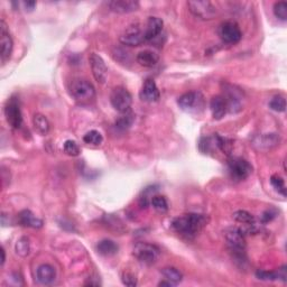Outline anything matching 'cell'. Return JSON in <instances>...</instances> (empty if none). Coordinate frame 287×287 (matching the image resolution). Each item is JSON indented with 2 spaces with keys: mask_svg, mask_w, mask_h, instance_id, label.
Masks as SVG:
<instances>
[{
  "mask_svg": "<svg viewBox=\"0 0 287 287\" xmlns=\"http://www.w3.org/2000/svg\"><path fill=\"white\" fill-rule=\"evenodd\" d=\"M214 140H215V145L219 147L220 151L225 153V154L227 155L230 154L231 150H232V140H230L226 137H221L219 135L214 137Z\"/></svg>",
  "mask_w": 287,
  "mask_h": 287,
  "instance_id": "27",
  "label": "cell"
},
{
  "mask_svg": "<svg viewBox=\"0 0 287 287\" xmlns=\"http://www.w3.org/2000/svg\"><path fill=\"white\" fill-rule=\"evenodd\" d=\"M203 96L201 95L200 92L196 91L184 93V95L181 96L177 100V103L181 109L188 111V113L199 110L200 108L203 107Z\"/></svg>",
  "mask_w": 287,
  "mask_h": 287,
  "instance_id": "9",
  "label": "cell"
},
{
  "mask_svg": "<svg viewBox=\"0 0 287 287\" xmlns=\"http://www.w3.org/2000/svg\"><path fill=\"white\" fill-rule=\"evenodd\" d=\"M89 62H90L91 71L96 81L100 84H103L108 77V68L103 58L99 54L91 53L89 57Z\"/></svg>",
  "mask_w": 287,
  "mask_h": 287,
  "instance_id": "11",
  "label": "cell"
},
{
  "mask_svg": "<svg viewBox=\"0 0 287 287\" xmlns=\"http://www.w3.org/2000/svg\"><path fill=\"white\" fill-rule=\"evenodd\" d=\"M99 253H101L103 256H113L118 252V245L115 241L109 239H103L101 240L96 246Z\"/></svg>",
  "mask_w": 287,
  "mask_h": 287,
  "instance_id": "22",
  "label": "cell"
},
{
  "mask_svg": "<svg viewBox=\"0 0 287 287\" xmlns=\"http://www.w3.org/2000/svg\"><path fill=\"white\" fill-rule=\"evenodd\" d=\"M24 6L26 7V10H33L36 6V1H25Z\"/></svg>",
  "mask_w": 287,
  "mask_h": 287,
  "instance_id": "38",
  "label": "cell"
},
{
  "mask_svg": "<svg viewBox=\"0 0 287 287\" xmlns=\"http://www.w3.org/2000/svg\"><path fill=\"white\" fill-rule=\"evenodd\" d=\"M277 275H278V279H282V281L284 283L287 281V266L286 265L282 266L281 268H278Z\"/></svg>",
  "mask_w": 287,
  "mask_h": 287,
  "instance_id": "37",
  "label": "cell"
},
{
  "mask_svg": "<svg viewBox=\"0 0 287 287\" xmlns=\"http://www.w3.org/2000/svg\"><path fill=\"white\" fill-rule=\"evenodd\" d=\"M70 93L74 100L84 103L95 98L96 89L88 80L74 79L70 83Z\"/></svg>",
  "mask_w": 287,
  "mask_h": 287,
  "instance_id": "3",
  "label": "cell"
},
{
  "mask_svg": "<svg viewBox=\"0 0 287 287\" xmlns=\"http://www.w3.org/2000/svg\"><path fill=\"white\" fill-rule=\"evenodd\" d=\"M158 286H169V287H172V286H175L173 283H171L170 281H167V279H165V281H162L161 283H159Z\"/></svg>",
  "mask_w": 287,
  "mask_h": 287,
  "instance_id": "39",
  "label": "cell"
},
{
  "mask_svg": "<svg viewBox=\"0 0 287 287\" xmlns=\"http://www.w3.org/2000/svg\"><path fill=\"white\" fill-rule=\"evenodd\" d=\"M256 277L258 279H260V281L271 282V281H277L278 275H277V270H276V271H268V270L259 269V270L256 271Z\"/></svg>",
  "mask_w": 287,
  "mask_h": 287,
  "instance_id": "34",
  "label": "cell"
},
{
  "mask_svg": "<svg viewBox=\"0 0 287 287\" xmlns=\"http://www.w3.org/2000/svg\"><path fill=\"white\" fill-rule=\"evenodd\" d=\"M110 102L115 110L120 114L130 111L133 103V96L127 89L122 87L115 88L110 95Z\"/></svg>",
  "mask_w": 287,
  "mask_h": 287,
  "instance_id": "5",
  "label": "cell"
},
{
  "mask_svg": "<svg viewBox=\"0 0 287 287\" xmlns=\"http://www.w3.org/2000/svg\"><path fill=\"white\" fill-rule=\"evenodd\" d=\"M6 262V253L3 249H1V266H3V264Z\"/></svg>",
  "mask_w": 287,
  "mask_h": 287,
  "instance_id": "40",
  "label": "cell"
},
{
  "mask_svg": "<svg viewBox=\"0 0 287 287\" xmlns=\"http://www.w3.org/2000/svg\"><path fill=\"white\" fill-rule=\"evenodd\" d=\"M63 150H64L65 154H68L69 156H72V157H76V156L80 155V147L74 140H66L64 145H63Z\"/></svg>",
  "mask_w": 287,
  "mask_h": 287,
  "instance_id": "32",
  "label": "cell"
},
{
  "mask_svg": "<svg viewBox=\"0 0 287 287\" xmlns=\"http://www.w3.org/2000/svg\"><path fill=\"white\" fill-rule=\"evenodd\" d=\"M210 109L215 120L222 119L227 114V110H228V104H227L226 98H223L221 96H213L210 102Z\"/></svg>",
  "mask_w": 287,
  "mask_h": 287,
  "instance_id": "18",
  "label": "cell"
},
{
  "mask_svg": "<svg viewBox=\"0 0 287 287\" xmlns=\"http://www.w3.org/2000/svg\"><path fill=\"white\" fill-rule=\"evenodd\" d=\"M274 14L275 16L281 20L287 19V2L278 1L274 5Z\"/></svg>",
  "mask_w": 287,
  "mask_h": 287,
  "instance_id": "33",
  "label": "cell"
},
{
  "mask_svg": "<svg viewBox=\"0 0 287 287\" xmlns=\"http://www.w3.org/2000/svg\"><path fill=\"white\" fill-rule=\"evenodd\" d=\"M162 275L164 276V277H165V279H167V281L173 283L175 286H176L177 284H180V283L182 282V279H183V275H182L181 271L174 267L163 268Z\"/></svg>",
  "mask_w": 287,
  "mask_h": 287,
  "instance_id": "23",
  "label": "cell"
},
{
  "mask_svg": "<svg viewBox=\"0 0 287 287\" xmlns=\"http://www.w3.org/2000/svg\"><path fill=\"white\" fill-rule=\"evenodd\" d=\"M108 6L117 14H129L139 8V2L136 0H113L108 2Z\"/></svg>",
  "mask_w": 287,
  "mask_h": 287,
  "instance_id": "14",
  "label": "cell"
},
{
  "mask_svg": "<svg viewBox=\"0 0 287 287\" xmlns=\"http://www.w3.org/2000/svg\"><path fill=\"white\" fill-rule=\"evenodd\" d=\"M5 115L10 127H13L14 129L20 128L23 124V115H21L20 106L17 99L12 98L8 100L5 107Z\"/></svg>",
  "mask_w": 287,
  "mask_h": 287,
  "instance_id": "10",
  "label": "cell"
},
{
  "mask_svg": "<svg viewBox=\"0 0 287 287\" xmlns=\"http://www.w3.org/2000/svg\"><path fill=\"white\" fill-rule=\"evenodd\" d=\"M220 36H221L223 42L228 44H236L241 39L242 33L238 24L233 23V21H226L220 28Z\"/></svg>",
  "mask_w": 287,
  "mask_h": 287,
  "instance_id": "12",
  "label": "cell"
},
{
  "mask_svg": "<svg viewBox=\"0 0 287 287\" xmlns=\"http://www.w3.org/2000/svg\"><path fill=\"white\" fill-rule=\"evenodd\" d=\"M270 183L279 194H282L283 196H286V185H285L284 178L279 176L278 174H274L271 175L270 177Z\"/></svg>",
  "mask_w": 287,
  "mask_h": 287,
  "instance_id": "29",
  "label": "cell"
},
{
  "mask_svg": "<svg viewBox=\"0 0 287 287\" xmlns=\"http://www.w3.org/2000/svg\"><path fill=\"white\" fill-rule=\"evenodd\" d=\"M122 283L126 286H130V287H134L137 285V278L136 276L132 274V273H125L124 275H122Z\"/></svg>",
  "mask_w": 287,
  "mask_h": 287,
  "instance_id": "35",
  "label": "cell"
},
{
  "mask_svg": "<svg viewBox=\"0 0 287 287\" xmlns=\"http://www.w3.org/2000/svg\"><path fill=\"white\" fill-rule=\"evenodd\" d=\"M163 20L158 17H150L147 20L146 29L144 31L145 40H152L161 34L163 29Z\"/></svg>",
  "mask_w": 287,
  "mask_h": 287,
  "instance_id": "17",
  "label": "cell"
},
{
  "mask_svg": "<svg viewBox=\"0 0 287 287\" xmlns=\"http://www.w3.org/2000/svg\"><path fill=\"white\" fill-rule=\"evenodd\" d=\"M209 218L204 214L188 213L175 218L172 222L173 229L185 238H194L207 226Z\"/></svg>",
  "mask_w": 287,
  "mask_h": 287,
  "instance_id": "1",
  "label": "cell"
},
{
  "mask_svg": "<svg viewBox=\"0 0 287 287\" xmlns=\"http://www.w3.org/2000/svg\"><path fill=\"white\" fill-rule=\"evenodd\" d=\"M275 217H276V212H274L273 210H267V211H265L262 215V221L264 223H267V222L271 221V220H273Z\"/></svg>",
  "mask_w": 287,
  "mask_h": 287,
  "instance_id": "36",
  "label": "cell"
},
{
  "mask_svg": "<svg viewBox=\"0 0 287 287\" xmlns=\"http://www.w3.org/2000/svg\"><path fill=\"white\" fill-rule=\"evenodd\" d=\"M228 167L231 177L237 181H244L250 176L252 173V166L249 164V162L241 157L230 158Z\"/></svg>",
  "mask_w": 287,
  "mask_h": 287,
  "instance_id": "7",
  "label": "cell"
},
{
  "mask_svg": "<svg viewBox=\"0 0 287 287\" xmlns=\"http://www.w3.org/2000/svg\"><path fill=\"white\" fill-rule=\"evenodd\" d=\"M119 40H120L121 44L127 46H139L144 42H146L145 40L144 32H141L137 26L127 29V32L124 35L120 36Z\"/></svg>",
  "mask_w": 287,
  "mask_h": 287,
  "instance_id": "13",
  "label": "cell"
},
{
  "mask_svg": "<svg viewBox=\"0 0 287 287\" xmlns=\"http://www.w3.org/2000/svg\"><path fill=\"white\" fill-rule=\"evenodd\" d=\"M16 252L21 257L28 256L29 251H31V245H29L28 238L21 237L16 242Z\"/></svg>",
  "mask_w": 287,
  "mask_h": 287,
  "instance_id": "28",
  "label": "cell"
},
{
  "mask_svg": "<svg viewBox=\"0 0 287 287\" xmlns=\"http://www.w3.org/2000/svg\"><path fill=\"white\" fill-rule=\"evenodd\" d=\"M36 278L39 284L42 285H51L53 284L55 278H57V270L53 266L48 264H43L37 268Z\"/></svg>",
  "mask_w": 287,
  "mask_h": 287,
  "instance_id": "16",
  "label": "cell"
},
{
  "mask_svg": "<svg viewBox=\"0 0 287 287\" xmlns=\"http://www.w3.org/2000/svg\"><path fill=\"white\" fill-rule=\"evenodd\" d=\"M136 59L141 66H144V68H153V66H155L158 63L159 57L155 52L146 50L139 52Z\"/></svg>",
  "mask_w": 287,
  "mask_h": 287,
  "instance_id": "20",
  "label": "cell"
},
{
  "mask_svg": "<svg viewBox=\"0 0 287 287\" xmlns=\"http://www.w3.org/2000/svg\"><path fill=\"white\" fill-rule=\"evenodd\" d=\"M188 6L190 12L201 19H213L217 15V8L208 0H191V1H188Z\"/></svg>",
  "mask_w": 287,
  "mask_h": 287,
  "instance_id": "6",
  "label": "cell"
},
{
  "mask_svg": "<svg viewBox=\"0 0 287 287\" xmlns=\"http://www.w3.org/2000/svg\"><path fill=\"white\" fill-rule=\"evenodd\" d=\"M83 141L88 145H93V146H99L100 144H102L103 137L101 133H99L98 130H90L83 136Z\"/></svg>",
  "mask_w": 287,
  "mask_h": 287,
  "instance_id": "24",
  "label": "cell"
},
{
  "mask_svg": "<svg viewBox=\"0 0 287 287\" xmlns=\"http://www.w3.org/2000/svg\"><path fill=\"white\" fill-rule=\"evenodd\" d=\"M225 238L229 250L239 262H246V238L244 230L231 227L225 230Z\"/></svg>",
  "mask_w": 287,
  "mask_h": 287,
  "instance_id": "2",
  "label": "cell"
},
{
  "mask_svg": "<svg viewBox=\"0 0 287 287\" xmlns=\"http://www.w3.org/2000/svg\"><path fill=\"white\" fill-rule=\"evenodd\" d=\"M161 250L156 245L148 242H138L134 248V255L140 263L145 265H152L158 259Z\"/></svg>",
  "mask_w": 287,
  "mask_h": 287,
  "instance_id": "4",
  "label": "cell"
},
{
  "mask_svg": "<svg viewBox=\"0 0 287 287\" xmlns=\"http://www.w3.org/2000/svg\"><path fill=\"white\" fill-rule=\"evenodd\" d=\"M151 204L154 209L159 211V212H166L169 210V203H167V200L162 195H155L152 197Z\"/></svg>",
  "mask_w": 287,
  "mask_h": 287,
  "instance_id": "31",
  "label": "cell"
},
{
  "mask_svg": "<svg viewBox=\"0 0 287 287\" xmlns=\"http://www.w3.org/2000/svg\"><path fill=\"white\" fill-rule=\"evenodd\" d=\"M18 222L21 226L28 227V228L39 229L43 227V221L38 218H36L34 213L29 210H23L18 213Z\"/></svg>",
  "mask_w": 287,
  "mask_h": 287,
  "instance_id": "19",
  "label": "cell"
},
{
  "mask_svg": "<svg viewBox=\"0 0 287 287\" xmlns=\"http://www.w3.org/2000/svg\"><path fill=\"white\" fill-rule=\"evenodd\" d=\"M134 120H135V118H134V114L128 111V113L122 114V115H120V117L117 119V121H115V127H117L118 129L126 130L133 125Z\"/></svg>",
  "mask_w": 287,
  "mask_h": 287,
  "instance_id": "25",
  "label": "cell"
},
{
  "mask_svg": "<svg viewBox=\"0 0 287 287\" xmlns=\"http://www.w3.org/2000/svg\"><path fill=\"white\" fill-rule=\"evenodd\" d=\"M14 47L13 38L10 35L9 28L5 21H0V57L1 62L6 63L10 58Z\"/></svg>",
  "mask_w": 287,
  "mask_h": 287,
  "instance_id": "8",
  "label": "cell"
},
{
  "mask_svg": "<svg viewBox=\"0 0 287 287\" xmlns=\"http://www.w3.org/2000/svg\"><path fill=\"white\" fill-rule=\"evenodd\" d=\"M232 217L237 222L244 223V225H246V226H249V225H252V223H255V217H253L251 213H249L248 211H245V210L236 211L232 214Z\"/></svg>",
  "mask_w": 287,
  "mask_h": 287,
  "instance_id": "26",
  "label": "cell"
},
{
  "mask_svg": "<svg viewBox=\"0 0 287 287\" xmlns=\"http://www.w3.org/2000/svg\"><path fill=\"white\" fill-rule=\"evenodd\" d=\"M33 125L34 128L39 135L45 136L50 132V122H48L47 118L42 114H36L33 118Z\"/></svg>",
  "mask_w": 287,
  "mask_h": 287,
  "instance_id": "21",
  "label": "cell"
},
{
  "mask_svg": "<svg viewBox=\"0 0 287 287\" xmlns=\"http://www.w3.org/2000/svg\"><path fill=\"white\" fill-rule=\"evenodd\" d=\"M269 108L277 113H284L286 110V100L283 96H275L269 101Z\"/></svg>",
  "mask_w": 287,
  "mask_h": 287,
  "instance_id": "30",
  "label": "cell"
},
{
  "mask_svg": "<svg viewBox=\"0 0 287 287\" xmlns=\"http://www.w3.org/2000/svg\"><path fill=\"white\" fill-rule=\"evenodd\" d=\"M139 96L143 101L156 102L158 101L159 96H161V93H159V90L157 85H156L155 83V81L152 79H147L146 81H145L143 88H141Z\"/></svg>",
  "mask_w": 287,
  "mask_h": 287,
  "instance_id": "15",
  "label": "cell"
}]
</instances>
